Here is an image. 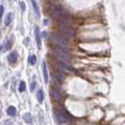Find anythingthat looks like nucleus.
<instances>
[{"label": "nucleus", "instance_id": "obj_1", "mask_svg": "<svg viewBox=\"0 0 125 125\" xmlns=\"http://www.w3.org/2000/svg\"><path fill=\"white\" fill-rule=\"evenodd\" d=\"M55 117L59 124L69 123L73 120V117L64 107H61L59 110H55Z\"/></svg>", "mask_w": 125, "mask_h": 125}, {"label": "nucleus", "instance_id": "obj_2", "mask_svg": "<svg viewBox=\"0 0 125 125\" xmlns=\"http://www.w3.org/2000/svg\"><path fill=\"white\" fill-rule=\"evenodd\" d=\"M54 55L56 58L62 63H68L71 61L72 56L69 51L66 50L64 47H56L54 49Z\"/></svg>", "mask_w": 125, "mask_h": 125}, {"label": "nucleus", "instance_id": "obj_3", "mask_svg": "<svg viewBox=\"0 0 125 125\" xmlns=\"http://www.w3.org/2000/svg\"><path fill=\"white\" fill-rule=\"evenodd\" d=\"M51 41L53 42V43L57 45L58 47H66L68 46V40L67 38L63 35H59V34H53L51 37Z\"/></svg>", "mask_w": 125, "mask_h": 125}, {"label": "nucleus", "instance_id": "obj_4", "mask_svg": "<svg viewBox=\"0 0 125 125\" xmlns=\"http://www.w3.org/2000/svg\"><path fill=\"white\" fill-rule=\"evenodd\" d=\"M59 29L63 36L68 38H73L75 35V30L71 26V25H64V24H59Z\"/></svg>", "mask_w": 125, "mask_h": 125}, {"label": "nucleus", "instance_id": "obj_5", "mask_svg": "<svg viewBox=\"0 0 125 125\" xmlns=\"http://www.w3.org/2000/svg\"><path fill=\"white\" fill-rule=\"evenodd\" d=\"M50 13L54 18L57 19V20L61 19L63 16L66 14L65 11L63 10L62 8H61V7H58V6L52 7V8H51V10H50Z\"/></svg>", "mask_w": 125, "mask_h": 125}, {"label": "nucleus", "instance_id": "obj_6", "mask_svg": "<svg viewBox=\"0 0 125 125\" xmlns=\"http://www.w3.org/2000/svg\"><path fill=\"white\" fill-rule=\"evenodd\" d=\"M59 70L62 71V72H72V73H75V71L73 68H72L71 66H69L67 63H60L58 65Z\"/></svg>", "mask_w": 125, "mask_h": 125}, {"label": "nucleus", "instance_id": "obj_7", "mask_svg": "<svg viewBox=\"0 0 125 125\" xmlns=\"http://www.w3.org/2000/svg\"><path fill=\"white\" fill-rule=\"evenodd\" d=\"M51 95L53 96V98H54V100L56 101V102H60L61 101V93L56 89V88H53V89H51Z\"/></svg>", "mask_w": 125, "mask_h": 125}, {"label": "nucleus", "instance_id": "obj_8", "mask_svg": "<svg viewBox=\"0 0 125 125\" xmlns=\"http://www.w3.org/2000/svg\"><path fill=\"white\" fill-rule=\"evenodd\" d=\"M35 37H36V42H37L38 48L41 49V47H42V41H41V33H40L39 27H36V28H35Z\"/></svg>", "mask_w": 125, "mask_h": 125}, {"label": "nucleus", "instance_id": "obj_9", "mask_svg": "<svg viewBox=\"0 0 125 125\" xmlns=\"http://www.w3.org/2000/svg\"><path fill=\"white\" fill-rule=\"evenodd\" d=\"M32 6H33V10H34V12L36 14V17L37 18H40L41 16V12H40V8H39V5L36 2V0H31Z\"/></svg>", "mask_w": 125, "mask_h": 125}, {"label": "nucleus", "instance_id": "obj_10", "mask_svg": "<svg viewBox=\"0 0 125 125\" xmlns=\"http://www.w3.org/2000/svg\"><path fill=\"white\" fill-rule=\"evenodd\" d=\"M42 73H43L44 82L47 84L48 83V72H47V66L45 61H42Z\"/></svg>", "mask_w": 125, "mask_h": 125}, {"label": "nucleus", "instance_id": "obj_11", "mask_svg": "<svg viewBox=\"0 0 125 125\" xmlns=\"http://www.w3.org/2000/svg\"><path fill=\"white\" fill-rule=\"evenodd\" d=\"M8 59H9V62L10 63V64H14V63L16 62L17 61V54H16V52L10 53Z\"/></svg>", "mask_w": 125, "mask_h": 125}, {"label": "nucleus", "instance_id": "obj_12", "mask_svg": "<svg viewBox=\"0 0 125 125\" xmlns=\"http://www.w3.org/2000/svg\"><path fill=\"white\" fill-rule=\"evenodd\" d=\"M7 114H8L9 116H10V117H14V116L16 115V108H15V106L10 105V106L8 107V109H7Z\"/></svg>", "mask_w": 125, "mask_h": 125}, {"label": "nucleus", "instance_id": "obj_13", "mask_svg": "<svg viewBox=\"0 0 125 125\" xmlns=\"http://www.w3.org/2000/svg\"><path fill=\"white\" fill-rule=\"evenodd\" d=\"M37 98H38V101H39V103H40V104H42V103L43 102L44 95H43V91H42V89H40V90L38 91Z\"/></svg>", "mask_w": 125, "mask_h": 125}, {"label": "nucleus", "instance_id": "obj_14", "mask_svg": "<svg viewBox=\"0 0 125 125\" xmlns=\"http://www.w3.org/2000/svg\"><path fill=\"white\" fill-rule=\"evenodd\" d=\"M12 17H13V14L11 12H10L8 15H7L6 19H5V25H10V23H11V20H12Z\"/></svg>", "mask_w": 125, "mask_h": 125}, {"label": "nucleus", "instance_id": "obj_15", "mask_svg": "<svg viewBox=\"0 0 125 125\" xmlns=\"http://www.w3.org/2000/svg\"><path fill=\"white\" fill-rule=\"evenodd\" d=\"M24 120H25L26 123H31L32 120V117L30 113H25L24 115Z\"/></svg>", "mask_w": 125, "mask_h": 125}, {"label": "nucleus", "instance_id": "obj_16", "mask_svg": "<svg viewBox=\"0 0 125 125\" xmlns=\"http://www.w3.org/2000/svg\"><path fill=\"white\" fill-rule=\"evenodd\" d=\"M29 63L31 64V65H35L36 64V62H37V57H36V56H29Z\"/></svg>", "mask_w": 125, "mask_h": 125}, {"label": "nucleus", "instance_id": "obj_17", "mask_svg": "<svg viewBox=\"0 0 125 125\" xmlns=\"http://www.w3.org/2000/svg\"><path fill=\"white\" fill-rule=\"evenodd\" d=\"M25 90V82L22 81L20 83V86H19V91L20 92H23Z\"/></svg>", "mask_w": 125, "mask_h": 125}, {"label": "nucleus", "instance_id": "obj_18", "mask_svg": "<svg viewBox=\"0 0 125 125\" xmlns=\"http://www.w3.org/2000/svg\"><path fill=\"white\" fill-rule=\"evenodd\" d=\"M56 77H57V79H58L59 81H63L64 78H65V75L62 74V73H57V74H56Z\"/></svg>", "mask_w": 125, "mask_h": 125}, {"label": "nucleus", "instance_id": "obj_19", "mask_svg": "<svg viewBox=\"0 0 125 125\" xmlns=\"http://www.w3.org/2000/svg\"><path fill=\"white\" fill-rule=\"evenodd\" d=\"M35 88H36V82L33 81V82H32V84H31V87H30V90H31V91H33V90L35 89Z\"/></svg>", "mask_w": 125, "mask_h": 125}, {"label": "nucleus", "instance_id": "obj_20", "mask_svg": "<svg viewBox=\"0 0 125 125\" xmlns=\"http://www.w3.org/2000/svg\"><path fill=\"white\" fill-rule=\"evenodd\" d=\"M3 12H4V7L0 6V19H1L2 15H3Z\"/></svg>", "mask_w": 125, "mask_h": 125}, {"label": "nucleus", "instance_id": "obj_21", "mask_svg": "<svg viewBox=\"0 0 125 125\" xmlns=\"http://www.w3.org/2000/svg\"><path fill=\"white\" fill-rule=\"evenodd\" d=\"M21 7H22V10H23V11H25V4L24 3V2H21Z\"/></svg>", "mask_w": 125, "mask_h": 125}, {"label": "nucleus", "instance_id": "obj_22", "mask_svg": "<svg viewBox=\"0 0 125 125\" xmlns=\"http://www.w3.org/2000/svg\"><path fill=\"white\" fill-rule=\"evenodd\" d=\"M44 25H47V20H44Z\"/></svg>", "mask_w": 125, "mask_h": 125}, {"label": "nucleus", "instance_id": "obj_23", "mask_svg": "<svg viewBox=\"0 0 125 125\" xmlns=\"http://www.w3.org/2000/svg\"><path fill=\"white\" fill-rule=\"evenodd\" d=\"M0 118H1V112H0Z\"/></svg>", "mask_w": 125, "mask_h": 125}, {"label": "nucleus", "instance_id": "obj_24", "mask_svg": "<svg viewBox=\"0 0 125 125\" xmlns=\"http://www.w3.org/2000/svg\"><path fill=\"white\" fill-rule=\"evenodd\" d=\"M52 1H56V0H52Z\"/></svg>", "mask_w": 125, "mask_h": 125}]
</instances>
